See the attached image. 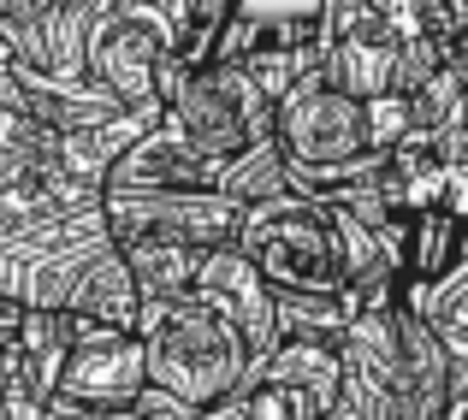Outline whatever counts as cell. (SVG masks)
<instances>
[{"label": "cell", "instance_id": "5b68a950", "mask_svg": "<svg viewBox=\"0 0 468 420\" xmlns=\"http://www.w3.org/2000/svg\"><path fill=\"white\" fill-rule=\"evenodd\" d=\"M160 125L184 148H196L207 166H226L243 148L273 142V101L250 83L243 66H202L172 89Z\"/></svg>", "mask_w": 468, "mask_h": 420}, {"label": "cell", "instance_id": "9a60e30c", "mask_svg": "<svg viewBox=\"0 0 468 420\" xmlns=\"http://www.w3.org/2000/svg\"><path fill=\"white\" fill-rule=\"evenodd\" d=\"M66 314L83 320V326H101V331H137L143 302H137V284H131L125 261H119V249L95 255V267L78 278V290H71Z\"/></svg>", "mask_w": 468, "mask_h": 420}, {"label": "cell", "instance_id": "3957f363", "mask_svg": "<svg viewBox=\"0 0 468 420\" xmlns=\"http://www.w3.org/2000/svg\"><path fill=\"white\" fill-rule=\"evenodd\" d=\"M231 249L267 278V290H291V296L344 290V255H338L332 207L309 202V195H279V202L243 207Z\"/></svg>", "mask_w": 468, "mask_h": 420}, {"label": "cell", "instance_id": "5bb4252c", "mask_svg": "<svg viewBox=\"0 0 468 420\" xmlns=\"http://www.w3.org/2000/svg\"><path fill=\"white\" fill-rule=\"evenodd\" d=\"M154 125H160V107H137V113H113V119H101V125H90V131L54 137V172L71 178V184L101 190L107 172L119 166V154H125L131 142H143Z\"/></svg>", "mask_w": 468, "mask_h": 420}, {"label": "cell", "instance_id": "6da1fadb", "mask_svg": "<svg viewBox=\"0 0 468 420\" xmlns=\"http://www.w3.org/2000/svg\"><path fill=\"white\" fill-rule=\"evenodd\" d=\"M338 403L326 420H445L451 362L439 331L415 308H367L338 343Z\"/></svg>", "mask_w": 468, "mask_h": 420}, {"label": "cell", "instance_id": "9c48e42d", "mask_svg": "<svg viewBox=\"0 0 468 420\" xmlns=\"http://www.w3.org/2000/svg\"><path fill=\"white\" fill-rule=\"evenodd\" d=\"M143 391H149V367H143L137 331H101L78 320V338H71V355L59 367L54 397L78 403V409H125Z\"/></svg>", "mask_w": 468, "mask_h": 420}, {"label": "cell", "instance_id": "4fadbf2b", "mask_svg": "<svg viewBox=\"0 0 468 420\" xmlns=\"http://www.w3.org/2000/svg\"><path fill=\"white\" fill-rule=\"evenodd\" d=\"M255 385H273L279 397L297 403L303 420H326V409L338 403V350H326V343H273V350L255 362Z\"/></svg>", "mask_w": 468, "mask_h": 420}, {"label": "cell", "instance_id": "8992f818", "mask_svg": "<svg viewBox=\"0 0 468 420\" xmlns=\"http://www.w3.org/2000/svg\"><path fill=\"white\" fill-rule=\"evenodd\" d=\"M166 59V6L160 0H95L90 24V78L125 113L154 101V71Z\"/></svg>", "mask_w": 468, "mask_h": 420}, {"label": "cell", "instance_id": "277c9868", "mask_svg": "<svg viewBox=\"0 0 468 420\" xmlns=\"http://www.w3.org/2000/svg\"><path fill=\"white\" fill-rule=\"evenodd\" d=\"M273 148L291 172V190L320 178H344V172L379 160L374 131H367V107L350 101L344 89H332L320 71L273 107Z\"/></svg>", "mask_w": 468, "mask_h": 420}, {"label": "cell", "instance_id": "d6986e66", "mask_svg": "<svg viewBox=\"0 0 468 420\" xmlns=\"http://www.w3.org/2000/svg\"><path fill=\"white\" fill-rule=\"evenodd\" d=\"M160 6H166V54L184 71L214 66V47H219V30H226L231 0H160Z\"/></svg>", "mask_w": 468, "mask_h": 420}, {"label": "cell", "instance_id": "2e32d148", "mask_svg": "<svg viewBox=\"0 0 468 420\" xmlns=\"http://www.w3.org/2000/svg\"><path fill=\"white\" fill-rule=\"evenodd\" d=\"M113 249H119V261H125L131 284H137L143 308L178 302V296L196 290V267H202L196 249H178V243H113Z\"/></svg>", "mask_w": 468, "mask_h": 420}, {"label": "cell", "instance_id": "7c38bea8", "mask_svg": "<svg viewBox=\"0 0 468 420\" xmlns=\"http://www.w3.org/2000/svg\"><path fill=\"white\" fill-rule=\"evenodd\" d=\"M172 195V190H219V166H207L196 148H184L166 125H154L143 142H131L119 154V166L107 172L101 195Z\"/></svg>", "mask_w": 468, "mask_h": 420}, {"label": "cell", "instance_id": "8fae6325", "mask_svg": "<svg viewBox=\"0 0 468 420\" xmlns=\"http://www.w3.org/2000/svg\"><path fill=\"white\" fill-rule=\"evenodd\" d=\"M196 296H202V302L214 308L226 326H238V338L250 343L255 362H261V355L279 343L273 290H267V278L255 273V267L243 261L238 249H214V255H202V267H196Z\"/></svg>", "mask_w": 468, "mask_h": 420}, {"label": "cell", "instance_id": "484cf974", "mask_svg": "<svg viewBox=\"0 0 468 420\" xmlns=\"http://www.w3.org/2000/svg\"><path fill=\"white\" fill-rule=\"evenodd\" d=\"M0 66H12V59H6V42H0Z\"/></svg>", "mask_w": 468, "mask_h": 420}, {"label": "cell", "instance_id": "ac0fdd59", "mask_svg": "<svg viewBox=\"0 0 468 420\" xmlns=\"http://www.w3.org/2000/svg\"><path fill=\"white\" fill-rule=\"evenodd\" d=\"M273 320H279V343H326V350H338L356 320V302L350 290H326V296L273 290Z\"/></svg>", "mask_w": 468, "mask_h": 420}, {"label": "cell", "instance_id": "603a6c76", "mask_svg": "<svg viewBox=\"0 0 468 420\" xmlns=\"http://www.w3.org/2000/svg\"><path fill=\"white\" fill-rule=\"evenodd\" d=\"M190 409H184L178 397H166V391H143V397H131L125 409H90V420H184Z\"/></svg>", "mask_w": 468, "mask_h": 420}, {"label": "cell", "instance_id": "7402d4cb", "mask_svg": "<svg viewBox=\"0 0 468 420\" xmlns=\"http://www.w3.org/2000/svg\"><path fill=\"white\" fill-rule=\"evenodd\" d=\"M48 6H54V0H0V42H6V59L18 71H36V78H42V59H48Z\"/></svg>", "mask_w": 468, "mask_h": 420}, {"label": "cell", "instance_id": "ba28073f", "mask_svg": "<svg viewBox=\"0 0 468 420\" xmlns=\"http://www.w3.org/2000/svg\"><path fill=\"white\" fill-rule=\"evenodd\" d=\"M101 219L113 243H178V249L214 255L238 243L243 207L219 190H172V195H101Z\"/></svg>", "mask_w": 468, "mask_h": 420}, {"label": "cell", "instance_id": "ffe728a7", "mask_svg": "<svg viewBox=\"0 0 468 420\" xmlns=\"http://www.w3.org/2000/svg\"><path fill=\"white\" fill-rule=\"evenodd\" d=\"M90 24H95V0H54V6H48L42 78H54V83H83L90 78Z\"/></svg>", "mask_w": 468, "mask_h": 420}, {"label": "cell", "instance_id": "52a82bcc", "mask_svg": "<svg viewBox=\"0 0 468 420\" xmlns=\"http://www.w3.org/2000/svg\"><path fill=\"white\" fill-rule=\"evenodd\" d=\"M320 78L362 107L398 95V24H391V0H326Z\"/></svg>", "mask_w": 468, "mask_h": 420}, {"label": "cell", "instance_id": "44dd1931", "mask_svg": "<svg viewBox=\"0 0 468 420\" xmlns=\"http://www.w3.org/2000/svg\"><path fill=\"white\" fill-rule=\"evenodd\" d=\"M219 195H226L231 207H261V202L291 195V172H285V160H279V148L255 142V148H243L238 160H226V166H219Z\"/></svg>", "mask_w": 468, "mask_h": 420}, {"label": "cell", "instance_id": "30bf717a", "mask_svg": "<svg viewBox=\"0 0 468 420\" xmlns=\"http://www.w3.org/2000/svg\"><path fill=\"white\" fill-rule=\"evenodd\" d=\"M320 30H326V0H231L214 66L303 54V47H320Z\"/></svg>", "mask_w": 468, "mask_h": 420}, {"label": "cell", "instance_id": "cb8c5ba5", "mask_svg": "<svg viewBox=\"0 0 468 420\" xmlns=\"http://www.w3.org/2000/svg\"><path fill=\"white\" fill-rule=\"evenodd\" d=\"M184 420H250V409H243V391H238V397H226V403H207V409H190Z\"/></svg>", "mask_w": 468, "mask_h": 420}, {"label": "cell", "instance_id": "d4e9b609", "mask_svg": "<svg viewBox=\"0 0 468 420\" xmlns=\"http://www.w3.org/2000/svg\"><path fill=\"white\" fill-rule=\"evenodd\" d=\"M18 320H24V308H18V302H6V296H0V355L12 350V338H18Z\"/></svg>", "mask_w": 468, "mask_h": 420}, {"label": "cell", "instance_id": "7a4b0ae2", "mask_svg": "<svg viewBox=\"0 0 468 420\" xmlns=\"http://www.w3.org/2000/svg\"><path fill=\"white\" fill-rule=\"evenodd\" d=\"M137 343H143V367H149V385L178 397L184 409H207V403H226L250 385L255 355L238 338V326L214 314L202 296H178V302H160L137 314Z\"/></svg>", "mask_w": 468, "mask_h": 420}, {"label": "cell", "instance_id": "e0dca14e", "mask_svg": "<svg viewBox=\"0 0 468 420\" xmlns=\"http://www.w3.org/2000/svg\"><path fill=\"white\" fill-rule=\"evenodd\" d=\"M71 338H78V320L71 314H30V308H24L18 338H12V362L30 379L36 397H54L59 391V367H66V355H71Z\"/></svg>", "mask_w": 468, "mask_h": 420}]
</instances>
